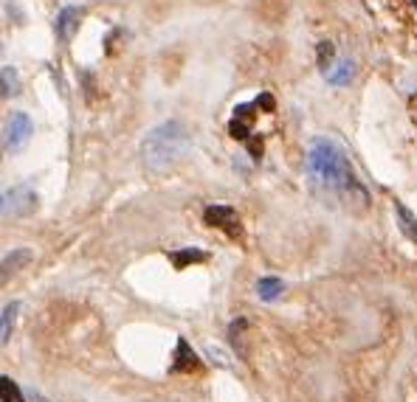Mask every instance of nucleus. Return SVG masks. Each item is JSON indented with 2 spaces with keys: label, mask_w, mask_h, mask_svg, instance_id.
I'll list each match as a JSON object with an SVG mask.
<instances>
[{
  "label": "nucleus",
  "mask_w": 417,
  "mask_h": 402,
  "mask_svg": "<svg viewBox=\"0 0 417 402\" xmlns=\"http://www.w3.org/2000/svg\"><path fill=\"white\" fill-rule=\"evenodd\" d=\"M189 152V133L181 121H164L153 127L141 141V164L150 172L172 169Z\"/></svg>",
  "instance_id": "1"
},
{
  "label": "nucleus",
  "mask_w": 417,
  "mask_h": 402,
  "mask_svg": "<svg viewBox=\"0 0 417 402\" xmlns=\"http://www.w3.org/2000/svg\"><path fill=\"white\" fill-rule=\"evenodd\" d=\"M307 169L316 183H322L333 192H344V189L356 186V172H353L344 150L330 138H313V144L307 150Z\"/></svg>",
  "instance_id": "2"
},
{
  "label": "nucleus",
  "mask_w": 417,
  "mask_h": 402,
  "mask_svg": "<svg viewBox=\"0 0 417 402\" xmlns=\"http://www.w3.org/2000/svg\"><path fill=\"white\" fill-rule=\"evenodd\" d=\"M31 133H34L31 118H28L25 113H20V110L11 113V116L3 121V150H6V152H17V150H23V147L28 144Z\"/></svg>",
  "instance_id": "3"
},
{
  "label": "nucleus",
  "mask_w": 417,
  "mask_h": 402,
  "mask_svg": "<svg viewBox=\"0 0 417 402\" xmlns=\"http://www.w3.org/2000/svg\"><path fill=\"white\" fill-rule=\"evenodd\" d=\"M34 205H37V192L25 183L3 192V217L6 219L8 217H25V214L34 211Z\"/></svg>",
  "instance_id": "4"
},
{
  "label": "nucleus",
  "mask_w": 417,
  "mask_h": 402,
  "mask_svg": "<svg viewBox=\"0 0 417 402\" xmlns=\"http://www.w3.org/2000/svg\"><path fill=\"white\" fill-rule=\"evenodd\" d=\"M204 219H206V225L225 231L228 236H237V233H240V217H237V211H234L231 205H223V202L206 205Z\"/></svg>",
  "instance_id": "5"
},
{
  "label": "nucleus",
  "mask_w": 417,
  "mask_h": 402,
  "mask_svg": "<svg viewBox=\"0 0 417 402\" xmlns=\"http://www.w3.org/2000/svg\"><path fill=\"white\" fill-rule=\"evenodd\" d=\"M79 23H82V11H79L76 6H65V8L57 14V23H54L57 37H59L62 42H71L74 34H76V28H79Z\"/></svg>",
  "instance_id": "6"
},
{
  "label": "nucleus",
  "mask_w": 417,
  "mask_h": 402,
  "mask_svg": "<svg viewBox=\"0 0 417 402\" xmlns=\"http://www.w3.org/2000/svg\"><path fill=\"white\" fill-rule=\"evenodd\" d=\"M201 369V360L195 355V349L189 346L187 338H178V346H175V363L170 366L172 374H181V372H198Z\"/></svg>",
  "instance_id": "7"
},
{
  "label": "nucleus",
  "mask_w": 417,
  "mask_h": 402,
  "mask_svg": "<svg viewBox=\"0 0 417 402\" xmlns=\"http://www.w3.org/2000/svg\"><path fill=\"white\" fill-rule=\"evenodd\" d=\"M324 79H327L330 85H336V87H344V85H350V82L356 79V62H353L350 56L339 59L336 65H330V68L324 71Z\"/></svg>",
  "instance_id": "8"
},
{
  "label": "nucleus",
  "mask_w": 417,
  "mask_h": 402,
  "mask_svg": "<svg viewBox=\"0 0 417 402\" xmlns=\"http://www.w3.org/2000/svg\"><path fill=\"white\" fill-rule=\"evenodd\" d=\"M34 259V253L28 250V248H17V250H11L8 256H3V281L8 279V273H14V270H20L23 264H28Z\"/></svg>",
  "instance_id": "9"
},
{
  "label": "nucleus",
  "mask_w": 417,
  "mask_h": 402,
  "mask_svg": "<svg viewBox=\"0 0 417 402\" xmlns=\"http://www.w3.org/2000/svg\"><path fill=\"white\" fill-rule=\"evenodd\" d=\"M395 217H398V225H401V231H404V233H406V236H409V239H412V242L417 245V217H415V214H412V211H409L404 202L395 200Z\"/></svg>",
  "instance_id": "10"
},
{
  "label": "nucleus",
  "mask_w": 417,
  "mask_h": 402,
  "mask_svg": "<svg viewBox=\"0 0 417 402\" xmlns=\"http://www.w3.org/2000/svg\"><path fill=\"white\" fill-rule=\"evenodd\" d=\"M282 290H285L282 279L265 276V279H259V281H257V296H259L262 301H276V298L282 296Z\"/></svg>",
  "instance_id": "11"
},
{
  "label": "nucleus",
  "mask_w": 417,
  "mask_h": 402,
  "mask_svg": "<svg viewBox=\"0 0 417 402\" xmlns=\"http://www.w3.org/2000/svg\"><path fill=\"white\" fill-rule=\"evenodd\" d=\"M0 85H3V99L20 93V76H17V71L11 65H3L0 68Z\"/></svg>",
  "instance_id": "12"
},
{
  "label": "nucleus",
  "mask_w": 417,
  "mask_h": 402,
  "mask_svg": "<svg viewBox=\"0 0 417 402\" xmlns=\"http://www.w3.org/2000/svg\"><path fill=\"white\" fill-rule=\"evenodd\" d=\"M172 262H175V267H178V270H184L189 262H206V253H204V250H198V248H187V250L172 253Z\"/></svg>",
  "instance_id": "13"
},
{
  "label": "nucleus",
  "mask_w": 417,
  "mask_h": 402,
  "mask_svg": "<svg viewBox=\"0 0 417 402\" xmlns=\"http://www.w3.org/2000/svg\"><path fill=\"white\" fill-rule=\"evenodd\" d=\"M14 312H17V304H6V307H3V318H0V343H8L11 324H14Z\"/></svg>",
  "instance_id": "14"
},
{
  "label": "nucleus",
  "mask_w": 417,
  "mask_h": 402,
  "mask_svg": "<svg viewBox=\"0 0 417 402\" xmlns=\"http://www.w3.org/2000/svg\"><path fill=\"white\" fill-rule=\"evenodd\" d=\"M0 400L3 402H25L23 400V394H20V389H17V383H14L11 377H0Z\"/></svg>",
  "instance_id": "15"
},
{
  "label": "nucleus",
  "mask_w": 417,
  "mask_h": 402,
  "mask_svg": "<svg viewBox=\"0 0 417 402\" xmlns=\"http://www.w3.org/2000/svg\"><path fill=\"white\" fill-rule=\"evenodd\" d=\"M316 54H319V65L327 71V68H330V62H333V56H336V48H333V42H319Z\"/></svg>",
  "instance_id": "16"
},
{
  "label": "nucleus",
  "mask_w": 417,
  "mask_h": 402,
  "mask_svg": "<svg viewBox=\"0 0 417 402\" xmlns=\"http://www.w3.org/2000/svg\"><path fill=\"white\" fill-rule=\"evenodd\" d=\"M228 133H231V138H240V141H245V138L251 135V124H248V121H240V118H231V124H228Z\"/></svg>",
  "instance_id": "17"
},
{
  "label": "nucleus",
  "mask_w": 417,
  "mask_h": 402,
  "mask_svg": "<svg viewBox=\"0 0 417 402\" xmlns=\"http://www.w3.org/2000/svg\"><path fill=\"white\" fill-rule=\"evenodd\" d=\"M206 355L211 358V363H217V366H223V369H231V363H228V358L217 349V346H206Z\"/></svg>",
  "instance_id": "18"
},
{
  "label": "nucleus",
  "mask_w": 417,
  "mask_h": 402,
  "mask_svg": "<svg viewBox=\"0 0 417 402\" xmlns=\"http://www.w3.org/2000/svg\"><path fill=\"white\" fill-rule=\"evenodd\" d=\"M257 107H265V110H268V113H271V110H274V99H271V96H268V93H262V96H259V99H257Z\"/></svg>",
  "instance_id": "19"
},
{
  "label": "nucleus",
  "mask_w": 417,
  "mask_h": 402,
  "mask_svg": "<svg viewBox=\"0 0 417 402\" xmlns=\"http://www.w3.org/2000/svg\"><path fill=\"white\" fill-rule=\"evenodd\" d=\"M409 110H412V118L417 121V96H412V99H409Z\"/></svg>",
  "instance_id": "20"
},
{
  "label": "nucleus",
  "mask_w": 417,
  "mask_h": 402,
  "mask_svg": "<svg viewBox=\"0 0 417 402\" xmlns=\"http://www.w3.org/2000/svg\"><path fill=\"white\" fill-rule=\"evenodd\" d=\"M251 152L259 155V152H262V141H251Z\"/></svg>",
  "instance_id": "21"
}]
</instances>
